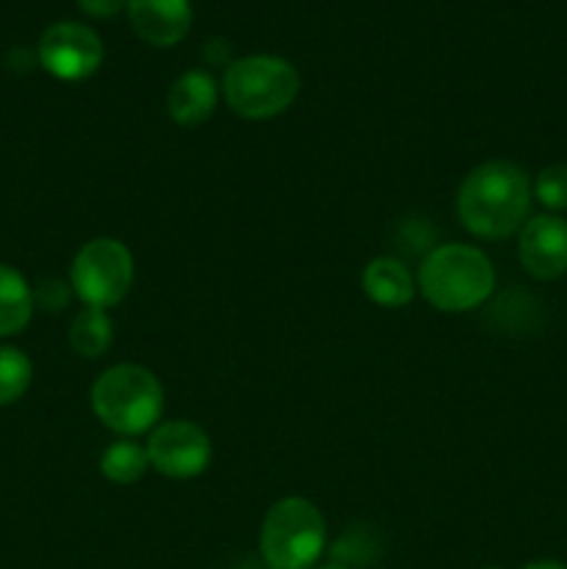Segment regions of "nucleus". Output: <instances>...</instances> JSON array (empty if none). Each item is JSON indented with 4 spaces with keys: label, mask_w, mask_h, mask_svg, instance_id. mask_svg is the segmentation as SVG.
I'll return each mask as SVG.
<instances>
[{
    "label": "nucleus",
    "mask_w": 567,
    "mask_h": 569,
    "mask_svg": "<svg viewBox=\"0 0 567 569\" xmlns=\"http://www.w3.org/2000/svg\"><path fill=\"white\" fill-rule=\"evenodd\" d=\"M126 14L142 42L172 48L192 28V0H126Z\"/></svg>",
    "instance_id": "obj_10"
},
{
    "label": "nucleus",
    "mask_w": 567,
    "mask_h": 569,
    "mask_svg": "<svg viewBox=\"0 0 567 569\" xmlns=\"http://www.w3.org/2000/svg\"><path fill=\"white\" fill-rule=\"evenodd\" d=\"M78 9L89 17H98V20H106V17H115L126 9V0H76Z\"/></svg>",
    "instance_id": "obj_18"
},
{
    "label": "nucleus",
    "mask_w": 567,
    "mask_h": 569,
    "mask_svg": "<svg viewBox=\"0 0 567 569\" xmlns=\"http://www.w3.org/2000/svg\"><path fill=\"white\" fill-rule=\"evenodd\" d=\"M523 270L537 281H556L567 272V220L559 214L528 217L517 242Z\"/></svg>",
    "instance_id": "obj_9"
},
{
    "label": "nucleus",
    "mask_w": 567,
    "mask_h": 569,
    "mask_svg": "<svg viewBox=\"0 0 567 569\" xmlns=\"http://www.w3.org/2000/svg\"><path fill=\"white\" fill-rule=\"evenodd\" d=\"M523 569H567V565H561V561H554V559H539V561H531V565H526Z\"/></svg>",
    "instance_id": "obj_19"
},
{
    "label": "nucleus",
    "mask_w": 567,
    "mask_h": 569,
    "mask_svg": "<svg viewBox=\"0 0 567 569\" xmlns=\"http://www.w3.org/2000/svg\"><path fill=\"white\" fill-rule=\"evenodd\" d=\"M115 342V326L106 309L98 306H83L70 326V345L83 359H98Z\"/></svg>",
    "instance_id": "obj_14"
},
{
    "label": "nucleus",
    "mask_w": 567,
    "mask_h": 569,
    "mask_svg": "<svg viewBox=\"0 0 567 569\" xmlns=\"http://www.w3.org/2000/svg\"><path fill=\"white\" fill-rule=\"evenodd\" d=\"M320 569H350V567H342V565H326V567H320Z\"/></svg>",
    "instance_id": "obj_20"
},
{
    "label": "nucleus",
    "mask_w": 567,
    "mask_h": 569,
    "mask_svg": "<svg viewBox=\"0 0 567 569\" xmlns=\"http://www.w3.org/2000/svg\"><path fill=\"white\" fill-rule=\"evenodd\" d=\"M39 64L59 81H83L103 64V42L83 22H56L39 39Z\"/></svg>",
    "instance_id": "obj_8"
},
{
    "label": "nucleus",
    "mask_w": 567,
    "mask_h": 569,
    "mask_svg": "<svg viewBox=\"0 0 567 569\" xmlns=\"http://www.w3.org/2000/svg\"><path fill=\"white\" fill-rule=\"evenodd\" d=\"M361 289L381 309H404L415 300L417 281L404 261L392 256L372 259L361 272Z\"/></svg>",
    "instance_id": "obj_12"
},
{
    "label": "nucleus",
    "mask_w": 567,
    "mask_h": 569,
    "mask_svg": "<svg viewBox=\"0 0 567 569\" xmlns=\"http://www.w3.org/2000/svg\"><path fill=\"white\" fill-rule=\"evenodd\" d=\"M148 448L128 437H120L100 453V472H103L106 481L117 483V487L137 483L148 472Z\"/></svg>",
    "instance_id": "obj_15"
},
{
    "label": "nucleus",
    "mask_w": 567,
    "mask_h": 569,
    "mask_svg": "<svg viewBox=\"0 0 567 569\" xmlns=\"http://www.w3.org/2000/svg\"><path fill=\"white\" fill-rule=\"evenodd\" d=\"M534 183L511 161H484L472 167L456 192L459 222L478 239H506L528 220Z\"/></svg>",
    "instance_id": "obj_1"
},
{
    "label": "nucleus",
    "mask_w": 567,
    "mask_h": 569,
    "mask_svg": "<svg viewBox=\"0 0 567 569\" xmlns=\"http://www.w3.org/2000/svg\"><path fill=\"white\" fill-rule=\"evenodd\" d=\"M70 283L83 306L111 309L122 303L133 283V256L120 239L98 237L83 244L70 267Z\"/></svg>",
    "instance_id": "obj_6"
},
{
    "label": "nucleus",
    "mask_w": 567,
    "mask_h": 569,
    "mask_svg": "<svg viewBox=\"0 0 567 569\" xmlns=\"http://www.w3.org/2000/svg\"><path fill=\"white\" fill-rule=\"evenodd\" d=\"M487 569H500V567H487Z\"/></svg>",
    "instance_id": "obj_21"
},
{
    "label": "nucleus",
    "mask_w": 567,
    "mask_h": 569,
    "mask_svg": "<svg viewBox=\"0 0 567 569\" xmlns=\"http://www.w3.org/2000/svg\"><path fill=\"white\" fill-rule=\"evenodd\" d=\"M33 292L26 278L9 264H0V337H14L31 322Z\"/></svg>",
    "instance_id": "obj_13"
},
{
    "label": "nucleus",
    "mask_w": 567,
    "mask_h": 569,
    "mask_svg": "<svg viewBox=\"0 0 567 569\" xmlns=\"http://www.w3.org/2000/svg\"><path fill=\"white\" fill-rule=\"evenodd\" d=\"M217 106V83L206 70H187L167 92V114L176 126H203Z\"/></svg>",
    "instance_id": "obj_11"
},
{
    "label": "nucleus",
    "mask_w": 567,
    "mask_h": 569,
    "mask_svg": "<svg viewBox=\"0 0 567 569\" xmlns=\"http://www.w3.org/2000/svg\"><path fill=\"white\" fill-rule=\"evenodd\" d=\"M417 289L445 315L472 311L493 295L495 267L484 250L448 242L434 248L417 270Z\"/></svg>",
    "instance_id": "obj_2"
},
{
    "label": "nucleus",
    "mask_w": 567,
    "mask_h": 569,
    "mask_svg": "<svg viewBox=\"0 0 567 569\" xmlns=\"http://www.w3.org/2000/svg\"><path fill=\"white\" fill-rule=\"evenodd\" d=\"M326 517L311 500L281 498L261 520L259 550L270 569H311L326 550Z\"/></svg>",
    "instance_id": "obj_5"
},
{
    "label": "nucleus",
    "mask_w": 567,
    "mask_h": 569,
    "mask_svg": "<svg viewBox=\"0 0 567 569\" xmlns=\"http://www.w3.org/2000/svg\"><path fill=\"white\" fill-rule=\"evenodd\" d=\"M92 411L117 437L150 433L165 411V389L142 365H115L92 387Z\"/></svg>",
    "instance_id": "obj_3"
},
{
    "label": "nucleus",
    "mask_w": 567,
    "mask_h": 569,
    "mask_svg": "<svg viewBox=\"0 0 567 569\" xmlns=\"http://www.w3.org/2000/svg\"><path fill=\"white\" fill-rule=\"evenodd\" d=\"M148 459L156 472L176 481L203 476L211 465V439L200 426L189 420H167L150 431Z\"/></svg>",
    "instance_id": "obj_7"
},
{
    "label": "nucleus",
    "mask_w": 567,
    "mask_h": 569,
    "mask_svg": "<svg viewBox=\"0 0 567 569\" xmlns=\"http://www.w3.org/2000/svg\"><path fill=\"white\" fill-rule=\"evenodd\" d=\"M31 359L22 350L3 345L0 348V406L17 403L31 387Z\"/></svg>",
    "instance_id": "obj_16"
},
{
    "label": "nucleus",
    "mask_w": 567,
    "mask_h": 569,
    "mask_svg": "<svg viewBox=\"0 0 567 569\" xmlns=\"http://www.w3.org/2000/svg\"><path fill=\"white\" fill-rule=\"evenodd\" d=\"M300 92V76L281 56H245L228 64L222 98L245 120H270L284 114Z\"/></svg>",
    "instance_id": "obj_4"
},
{
    "label": "nucleus",
    "mask_w": 567,
    "mask_h": 569,
    "mask_svg": "<svg viewBox=\"0 0 567 569\" xmlns=\"http://www.w3.org/2000/svg\"><path fill=\"white\" fill-rule=\"evenodd\" d=\"M534 198L550 211H567V164H550L534 181Z\"/></svg>",
    "instance_id": "obj_17"
}]
</instances>
